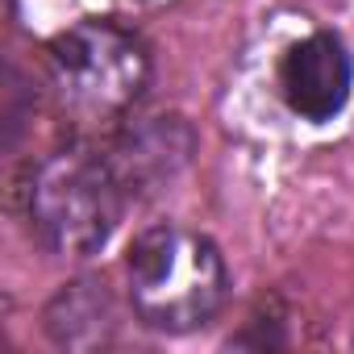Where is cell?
I'll return each instance as SVG.
<instances>
[{
	"instance_id": "5b68a950",
	"label": "cell",
	"mask_w": 354,
	"mask_h": 354,
	"mask_svg": "<svg viewBox=\"0 0 354 354\" xmlns=\"http://www.w3.org/2000/svg\"><path fill=\"white\" fill-rule=\"evenodd\" d=\"M192 154V133L180 117H154L138 129H125L113 146V167L125 180V188L133 192L138 184H154V180H171Z\"/></svg>"
},
{
	"instance_id": "8992f818",
	"label": "cell",
	"mask_w": 354,
	"mask_h": 354,
	"mask_svg": "<svg viewBox=\"0 0 354 354\" xmlns=\"http://www.w3.org/2000/svg\"><path fill=\"white\" fill-rule=\"evenodd\" d=\"M46 333L63 350H96L117 333V313L100 279H75L46 304Z\"/></svg>"
},
{
	"instance_id": "7a4b0ae2",
	"label": "cell",
	"mask_w": 354,
	"mask_h": 354,
	"mask_svg": "<svg viewBox=\"0 0 354 354\" xmlns=\"http://www.w3.org/2000/svg\"><path fill=\"white\" fill-rule=\"evenodd\" d=\"M129 188L109 154L59 150L38 162L30 180V230L59 259H92L121 225Z\"/></svg>"
},
{
	"instance_id": "3957f363",
	"label": "cell",
	"mask_w": 354,
	"mask_h": 354,
	"mask_svg": "<svg viewBox=\"0 0 354 354\" xmlns=\"http://www.w3.org/2000/svg\"><path fill=\"white\" fill-rule=\"evenodd\" d=\"M46 63L59 104L88 121L121 117L150 84L146 42L117 21H75L46 46Z\"/></svg>"
},
{
	"instance_id": "6da1fadb",
	"label": "cell",
	"mask_w": 354,
	"mask_h": 354,
	"mask_svg": "<svg viewBox=\"0 0 354 354\" xmlns=\"http://www.w3.org/2000/svg\"><path fill=\"white\" fill-rule=\"evenodd\" d=\"M129 304L146 329L192 333L205 329L230 296V271L221 246L188 225H150L125 254Z\"/></svg>"
},
{
	"instance_id": "277c9868",
	"label": "cell",
	"mask_w": 354,
	"mask_h": 354,
	"mask_svg": "<svg viewBox=\"0 0 354 354\" xmlns=\"http://www.w3.org/2000/svg\"><path fill=\"white\" fill-rule=\"evenodd\" d=\"M350 88H354V59L346 42L329 30L300 38L279 59V96L308 125L333 121L346 109Z\"/></svg>"
}]
</instances>
